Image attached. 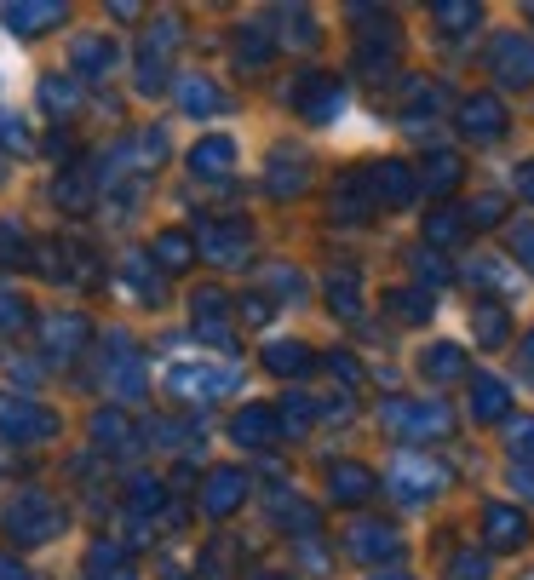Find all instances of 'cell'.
Returning <instances> with one entry per match:
<instances>
[{
	"label": "cell",
	"mask_w": 534,
	"mask_h": 580,
	"mask_svg": "<svg viewBox=\"0 0 534 580\" xmlns=\"http://www.w3.org/2000/svg\"><path fill=\"white\" fill-rule=\"evenodd\" d=\"M397 477H402V494H431L437 483H443V472L437 465H426V460H397Z\"/></svg>",
	"instance_id": "cell-1"
},
{
	"label": "cell",
	"mask_w": 534,
	"mask_h": 580,
	"mask_svg": "<svg viewBox=\"0 0 534 580\" xmlns=\"http://www.w3.org/2000/svg\"><path fill=\"white\" fill-rule=\"evenodd\" d=\"M494 58L506 64L500 75H511V81H529V75H534V52H529V46H517V41H494Z\"/></svg>",
	"instance_id": "cell-2"
},
{
	"label": "cell",
	"mask_w": 534,
	"mask_h": 580,
	"mask_svg": "<svg viewBox=\"0 0 534 580\" xmlns=\"http://www.w3.org/2000/svg\"><path fill=\"white\" fill-rule=\"evenodd\" d=\"M356 529H363V535H351V552H356V557H380V552L397 546V535H391L385 523H356Z\"/></svg>",
	"instance_id": "cell-3"
},
{
	"label": "cell",
	"mask_w": 534,
	"mask_h": 580,
	"mask_svg": "<svg viewBox=\"0 0 534 580\" xmlns=\"http://www.w3.org/2000/svg\"><path fill=\"white\" fill-rule=\"evenodd\" d=\"M385 419H391V426L402 419L408 431H437V426H448V414H443V409H391Z\"/></svg>",
	"instance_id": "cell-4"
},
{
	"label": "cell",
	"mask_w": 534,
	"mask_h": 580,
	"mask_svg": "<svg viewBox=\"0 0 534 580\" xmlns=\"http://www.w3.org/2000/svg\"><path fill=\"white\" fill-rule=\"evenodd\" d=\"M465 127H471V133H500V109H494V104H483V98H477V104H465Z\"/></svg>",
	"instance_id": "cell-5"
},
{
	"label": "cell",
	"mask_w": 534,
	"mask_h": 580,
	"mask_svg": "<svg viewBox=\"0 0 534 580\" xmlns=\"http://www.w3.org/2000/svg\"><path fill=\"white\" fill-rule=\"evenodd\" d=\"M489 523H494V546H517V535H523L517 511H489Z\"/></svg>",
	"instance_id": "cell-6"
},
{
	"label": "cell",
	"mask_w": 534,
	"mask_h": 580,
	"mask_svg": "<svg viewBox=\"0 0 534 580\" xmlns=\"http://www.w3.org/2000/svg\"><path fill=\"white\" fill-rule=\"evenodd\" d=\"M477 414H483V419H489V414H506V391L483 380V385H477Z\"/></svg>",
	"instance_id": "cell-7"
},
{
	"label": "cell",
	"mask_w": 534,
	"mask_h": 580,
	"mask_svg": "<svg viewBox=\"0 0 534 580\" xmlns=\"http://www.w3.org/2000/svg\"><path fill=\"white\" fill-rule=\"evenodd\" d=\"M426 368H431V373H460V356H454V351H431Z\"/></svg>",
	"instance_id": "cell-8"
},
{
	"label": "cell",
	"mask_w": 534,
	"mask_h": 580,
	"mask_svg": "<svg viewBox=\"0 0 534 580\" xmlns=\"http://www.w3.org/2000/svg\"><path fill=\"white\" fill-rule=\"evenodd\" d=\"M517 448H534V426H517Z\"/></svg>",
	"instance_id": "cell-9"
}]
</instances>
